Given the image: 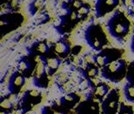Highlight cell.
Wrapping results in <instances>:
<instances>
[{"mask_svg": "<svg viewBox=\"0 0 134 114\" xmlns=\"http://www.w3.org/2000/svg\"><path fill=\"white\" fill-rule=\"evenodd\" d=\"M109 34L117 41L121 42L129 33L131 23L122 10H118L106 24Z\"/></svg>", "mask_w": 134, "mask_h": 114, "instance_id": "obj_1", "label": "cell"}, {"mask_svg": "<svg viewBox=\"0 0 134 114\" xmlns=\"http://www.w3.org/2000/svg\"><path fill=\"white\" fill-rule=\"evenodd\" d=\"M126 62L119 58L109 63L101 69V76L112 83H119L127 74Z\"/></svg>", "mask_w": 134, "mask_h": 114, "instance_id": "obj_2", "label": "cell"}, {"mask_svg": "<svg viewBox=\"0 0 134 114\" xmlns=\"http://www.w3.org/2000/svg\"><path fill=\"white\" fill-rule=\"evenodd\" d=\"M85 38L88 45L96 52H100L102 48L108 44V39L103 28L99 25H89L85 32Z\"/></svg>", "mask_w": 134, "mask_h": 114, "instance_id": "obj_3", "label": "cell"}, {"mask_svg": "<svg viewBox=\"0 0 134 114\" xmlns=\"http://www.w3.org/2000/svg\"><path fill=\"white\" fill-rule=\"evenodd\" d=\"M123 54V51L117 49H105L101 50L94 56L95 64L98 67L103 68L104 66L108 65L109 63L114 60L121 58Z\"/></svg>", "mask_w": 134, "mask_h": 114, "instance_id": "obj_4", "label": "cell"}, {"mask_svg": "<svg viewBox=\"0 0 134 114\" xmlns=\"http://www.w3.org/2000/svg\"><path fill=\"white\" fill-rule=\"evenodd\" d=\"M119 105V90L112 89L102 102V112L103 114H117Z\"/></svg>", "mask_w": 134, "mask_h": 114, "instance_id": "obj_5", "label": "cell"}, {"mask_svg": "<svg viewBox=\"0 0 134 114\" xmlns=\"http://www.w3.org/2000/svg\"><path fill=\"white\" fill-rule=\"evenodd\" d=\"M48 76L45 70V66L44 62L39 59V62L36 64L34 72H33V84L37 87L44 88L48 84Z\"/></svg>", "mask_w": 134, "mask_h": 114, "instance_id": "obj_6", "label": "cell"}, {"mask_svg": "<svg viewBox=\"0 0 134 114\" xmlns=\"http://www.w3.org/2000/svg\"><path fill=\"white\" fill-rule=\"evenodd\" d=\"M120 0H96L95 14L98 18L112 12L119 4Z\"/></svg>", "mask_w": 134, "mask_h": 114, "instance_id": "obj_7", "label": "cell"}, {"mask_svg": "<svg viewBox=\"0 0 134 114\" xmlns=\"http://www.w3.org/2000/svg\"><path fill=\"white\" fill-rule=\"evenodd\" d=\"M39 59H41L44 64L45 70L48 76H52L61 65V58L58 57L55 53L52 55H43L39 56Z\"/></svg>", "mask_w": 134, "mask_h": 114, "instance_id": "obj_8", "label": "cell"}, {"mask_svg": "<svg viewBox=\"0 0 134 114\" xmlns=\"http://www.w3.org/2000/svg\"><path fill=\"white\" fill-rule=\"evenodd\" d=\"M25 83V77L19 71H14L9 79L8 88L12 93L17 94L22 89Z\"/></svg>", "mask_w": 134, "mask_h": 114, "instance_id": "obj_9", "label": "cell"}, {"mask_svg": "<svg viewBox=\"0 0 134 114\" xmlns=\"http://www.w3.org/2000/svg\"><path fill=\"white\" fill-rule=\"evenodd\" d=\"M22 20V15L19 13H6L4 15H2L0 25H1V28L5 25V27L10 26V29H15L18 25H20Z\"/></svg>", "mask_w": 134, "mask_h": 114, "instance_id": "obj_10", "label": "cell"}, {"mask_svg": "<svg viewBox=\"0 0 134 114\" xmlns=\"http://www.w3.org/2000/svg\"><path fill=\"white\" fill-rule=\"evenodd\" d=\"M18 71L22 73L25 78H28L34 72V67L32 65V61L29 58H23L19 60L18 64Z\"/></svg>", "mask_w": 134, "mask_h": 114, "instance_id": "obj_11", "label": "cell"}, {"mask_svg": "<svg viewBox=\"0 0 134 114\" xmlns=\"http://www.w3.org/2000/svg\"><path fill=\"white\" fill-rule=\"evenodd\" d=\"M71 52V48H70V44L65 40H61L56 42L53 44V53H55L58 57L60 58H65L68 56V54Z\"/></svg>", "mask_w": 134, "mask_h": 114, "instance_id": "obj_12", "label": "cell"}, {"mask_svg": "<svg viewBox=\"0 0 134 114\" xmlns=\"http://www.w3.org/2000/svg\"><path fill=\"white\" fill-rule=\"evenodd\" d=\"M25 99L26 100V103H31V104L36 105L41 102L42 95L41 92L37 91V90H29V91L25 92Z\"/></svg>", "mask_w": 134, "mask_h": 114, "instance_id": "obj_13", "label": "cell"}, {"mask_svg": "<svg viewBox=\"0 0 134 114\" xmlns=\"http://www.w3.org/2000/svg\"><path fill=\"white\" fill-rule=\"evenodd\" d=\"M79 100V97L77 94L74 93H68L65 95L63 98H61L60 103L62 106H65L67 108H71Z\"/></svg>", "mask_w": 134, "mask_h": 114, "instance_id": "obj_14", "label": "cell"}, {"mask_svg": "<svg viewBox=\"0 0 134 114\" xmlns=\"http://www.w3.org/2000/svg\"><path fill=\"white\" fill-rule=\"evenodd\" d=\"M108 92H109L108 86H107L106 84L101 83L95 87L94 92H93V94H94V97H95L96 99L103 102V98L105 96L106 94H108Z\"/></svg>", "mask_w": 134, "mask_h": 114, "instance_id": "obj_15", "label": "cell"}, {"mask_svg": "<svg viewBox=\"0 0 134 114\" xmlns=\"http://www.w3.org/2000/svg\"><path fill=\"white\" fill-rule=\"evenodd\" d=\"M98 74V67L96 66V64H87L86 67L83 71V75L89 79H93Z\"/></svg>", "mask_w": 134, "mask_h": 114, "instance_id": "obj_16", "label": "cell"}, {"mask_svg": "<svg viewBox=\"0 0 134 114\" xmlns=\"http://www.w3.org/2000/svg\"><path fill=\"white\" fill-rule=\"evenodd\" d=\"M45 0H33L29 5V12L31 15H35L44 6Z\"/></svg>", "mask_w": 134, "mask_h": 114, "instance_id": "obj_17", "label": "cell"}, {"mask_svg": "<svg viewBox=\"0 0 134 114\" xmlns=\"http://www.w3.org/2000/svg\"><path fill=\"white\" fill-rule=\"evenodd\" d=\"M124 95L127 101L134 102V86L130 83L125 84L124 87Z\"/></svg>", "mask_w": 134, "mask_h": 114, "instance_id": "obj_18", "label": "cell"}, {"mask_svg": "<svg viewBox=\"0 0 134 114\" xmlns=\"http://www.w3.org/2000/svg\"><path fill=\"white\" fill-rule=\"evenodd\" d=\"M34 50L36 51L35 52L39 54V56H43V55H46L49 53V45L44 41L39 42L37 44H35Z\"/></svg>", "mask_w": 134, "mask_h": 114, "instance_id": "obj_19", "label": "cell"}, {"mask_svg": "<svg viewBox=\"0 0 134 114\" xmlns=\"http://www.w3.org/2000/svg\"><path fill=\"white\" fill-rule=\"evenodd\" d=\"M126 79L128 83L132 84L134 86V61L130 64V65L127 68V74H126Z\"/></svg>", "mask_w": 134, "mask_h": 114, "instance_id": "obj_20", "label": "cell"}, {"mask_svg": "<svg viewBox=\"0 0 134 114\" xmlns=\"http://www.w3.org/2000/svg\"><path fill=\"white\" fill-rule=\"evenodd\" d=\"M118 114H134V112L132 106L125 105L124 103H122L120 105V110Z\"/></svg>", "mask_w": 134, "mask_h": 114, "instance_id": "obj_21", "label": "cell"}, {"mask_svg": "<svg viewBox=\"0 0 134 114\" xmlns=\"http://www.w3.org/2000/svg\"><path fill=\"white\" fill-rule=\"evenodd\" d=\"M90 5L89 4H85L83 6L80 8V9H79L77 10V14L79 15V17L80 18H82V17H85V16H87L88 15V13L90 12Z\"/></svg>", "mask_w": 134, "mask_h": 114, "instance_id": "obj_22", "label": "cell"}, {"mask_svg": "<svg viewBox=\"0 0 134 114\" xmlns=\"http://www.w3.org/2000/svg\"><path fill=\"white\" fill-rule=\"evenodd\" d=\"M71 4L72 9H74V10H77L80 9V8H81L83 5L85 4V3L83 2L82 0H71Z\"/></svg>", "mask_w": 134, "mask_h": 114, "instance_id": "obj_23", "label": "cell"}, {"mask_svg": "<svg viewBox=\"0 0 134 114\" xmlns=\"http://www.w3.org/2000/svg\"><path fill=\"white\" fill-rule=\"evenodd\" d=\"M123 3V5L126 8V9H130V8L134 7V0H121Z\"/></svg>", "mask_w": 134, "mask_h": 114, "instance_id": "obj_24", "label": "cell"}, {"mask_svg": "<svg viewBox=\"0 0 134 114\" xmlns=\"http://www.w3.org/2000/svg\"><path fill=\"white\" fill-rule=\"evenodd\" d=\"M1 107L3 109H5V111L10 110V108L12 107V104L9 101V100H3L1 102Z\"/></svg>", "mask_w": 134, "mask_h": 114, "instance_id": "obj_25", "label": "cell"}, {"mask_svg": "<svg viewBox=\"0 0 134 114\" xmlns=\"http://www.w3.org/2000/svg\"><path fill=\"white\" fill-rule=\"evenodd\" d=\"M42 114H53V112L49 109V108L44 107V109L42 110Z\"/></svg>", "mask_w": 134, "mask_h": 114, "instance_id": "obj_26", "label": "cell"}, {"mask_svg": "<svg viewBox=\"0 0 134 114\" xmlns=\"http://www.w3.org/2000/svg\"><path fill=\"white\" fill-rule=\"evenodd\" d=\"M134 32V31H133ZM131 49H132V52H134V33H133V36L132 38V43H131Z\"/></svg>", "mask_w": 134, "mask_h": 114, "instance_id": "obj_27", "label": "cell"}, {"mask_svg": "<svg viewBox=\"0 0 134 114\" xmlns=\"http://www.w3.org/2000/svg\"><path fill=\"white\" fill-rule=\"evenodd\" d=\"M0 114H8V112H6V111H2V112H0Z\"/></svg>", "mask_w": 134, "mask_h": 114, "instance_id": "obj_28", "label": "cell"}]
</instances>
